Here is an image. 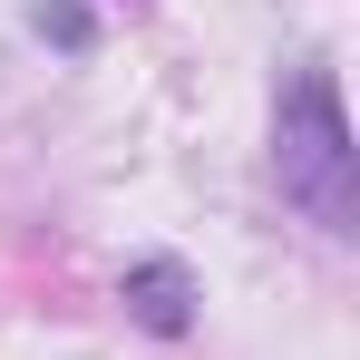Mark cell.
I'll return each mask as SVG.
<instances>
[{"instance_id": "cell-1", "label": "cell", "mask_w": 360, "mask_h": 360, "mask_svg": "<svg viewBox=\"0 0 360 360\" xmlns=\"http://www.w3.org/2000/svg\"><path fill=\"white\" fill-rule=\"evenodd\" d=\"M273 176H283V205H302L321 234H360V146L331 68H302L273 98Z\"/></svg>"}, {"instance_id": "cell-2", "label": "cell", "mask_w": 360, "mask_h": 360, "mask_svg": "<svg viewBox=\"0 0 360 360\" xmlns=\"http://www.w3.org/2000/svg\"><path fill=\"white\" fill-rule=\"evenodd\" d=\"M117 302H127V321H136L146 341H185V331L205 321V283H195L185 253H136L117 273Z\"/></svg>"}, {"instance_id": "cell-3", "label": "cell", "mask_w": 360, "mask_h": 360, "mask_svg": "<svg viewBox=\"0 0 360 360\" xmlns=\"http://www.w3.org/2000/svg\"><path fill=\"white\" fill-rule=\"evenodd\" d=\"M30 30H39L59 59H88V49H98V10H88V0H30Z\"/></svg>"}]
</instances>
